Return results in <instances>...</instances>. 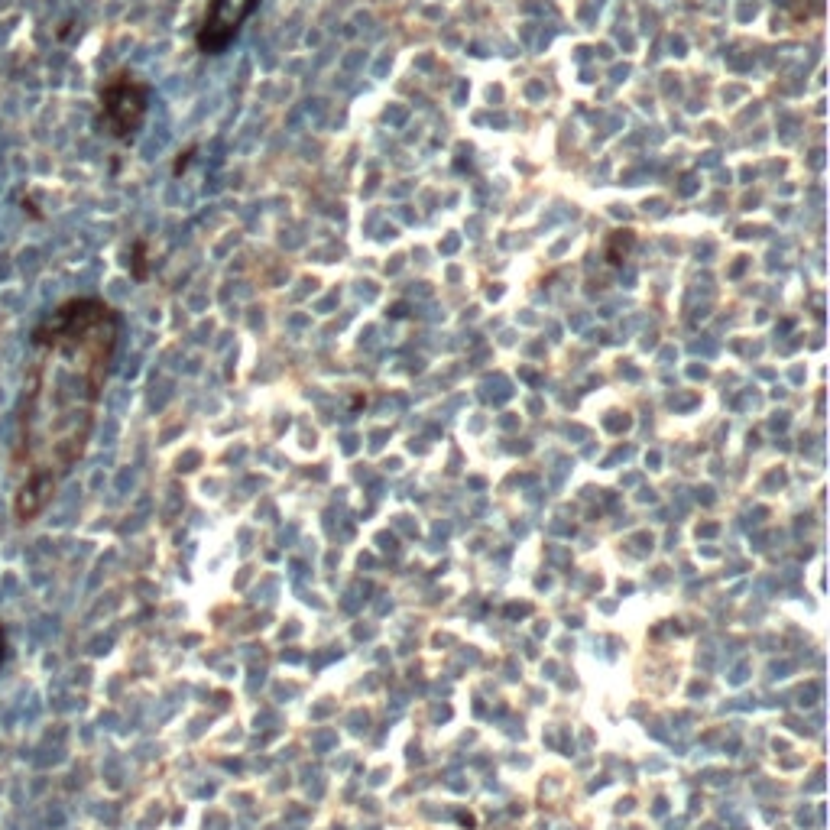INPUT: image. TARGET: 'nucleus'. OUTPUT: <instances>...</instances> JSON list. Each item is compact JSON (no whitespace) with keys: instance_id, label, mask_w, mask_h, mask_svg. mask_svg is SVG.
I'll use <instances>...</instances> for the list:
<instances>
[{"instance_id":"7ed1b4c3","label":"nucleus","mask_w":830,"mask_h":830,"mask_svg":"<svg viewBox=\"0 0 830 830\" xmlns=\"http://www.w3.org/2000/svg\"><path fill=\"white\" fill-rule=\"evenodd\" d=\"M257 4L260 0H208L202 30H198V49H202L205 56H218V52H224L231 46V39L240 33V26L253 17Z\"/></svg>"},{"instance_id":"39448f33","label":"nucleus","mask_w":830,"mask_h":830,"mask_svg":"<svg viewBox=\"0 0 830 830\" xmlns=\"http://www.w3.org/2000/svg\"><path fill=\"white\" fill-rule=\"evenodd\" d=\"M7 649H10V642H7V629H4V623H0V665L7 662Z\"/></svg>"},{"instance_id":"20e7f679","label":"nucleus","mask_w":830,"mask_h":830,"mask_svg":"<svg viewBox=\"0 0 830 830\" xmlns=\"http://www.w3.org/2000/svg\"><path fill=\"white\" fill-rule=\"evenodd\" d=\"M130 273L133 279H146V244H133V260H130Z\"/></svg>"},{"instance_id":"f03ea898","label":"nucleus","mask_w":830,"mask_h":830,"mask_svg":"<svg viewBox=\"0 0 830 830\" xmlns=\"http://www.w3.org/2000/svg\"><path fill=\"white\" fill-rule=\"evenodd\" d=\"M146 107H150V88L137 82L130 72L114 75L111 82L101 88V114L107 130L117 140H130L140 130Z\"/></svg>"},{"instance_id":"f257e3e1","label":"nucleus","mask_w":830,"mask_h":830,"mask_svg":"<svg viewBox=\"0 0 830 830\" xmlns=\"http://www.w3.org/2000/svg\"><path fill=\"white\" fill-rule=\"evenodd\" d=\"M117 334L120 318L101 299L65 302L33 331L36 360L26 377L13 454L23 467V484L13 497L20 522L46 510L59 480L85 454Z\"/></svg>"}]
</instances>
